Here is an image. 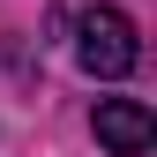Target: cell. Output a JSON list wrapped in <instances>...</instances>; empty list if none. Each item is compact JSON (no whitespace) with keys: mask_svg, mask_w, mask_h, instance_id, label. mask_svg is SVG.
<instances>
[{"mask_svg":"<svg viewBox=\"0 0 157 157\" xmlns=\"http://www.w3.org/2000/svg\"><path fill=\"white\" fill-rule=\"evenodd\" d=\"M75 60H82L97 82H120V75H135V60H142V37H135V23L120 8H82V23H75Z\"/></svg>","mask_w":157,"mask_h":157,"instance_id":"6da1fadb","label":"cell"},{"mask_svg":"<svg viewBox=\"0 0 157 157\" xmlns=\"http://www.w3.org/2000/svg\"><path fill=\"white\" fill-rule=\"evenodd\" d=\"M90 127H97V142H105L112 157H142V150L157 142V120H150L142 97H97Z\"/></svg>","mask_w":157,"mask_h":157,"instance_id":"7a4b0ae2","label":"cell"}]
</instances>
